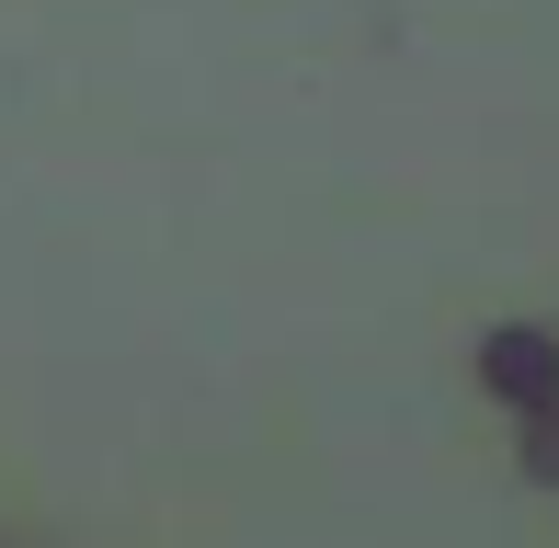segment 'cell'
Wrapping results in <instances>:
<instances>
[{
	"instance_id": "1",
	"label": "cell",
	"mask_w": 559,
	"mask_h": 548,
	"mask_svg": "<svg viewBox=\"0 0 559 548\" xmlns=\"http://www.w3.org/2000/svg\"><path fill=\"white\" fill-rule=\"evenodd\" d=\"M479 378H491L514 412H548V401H559V343L525 332V320H502V332L479 343Z\"/></svg>"
},
{
	"instance_id": "2",
	"label": "cell",
	"mask_w": 559,
	"mask_h": 548,
	"mask_svg": "<svg viewBox=\"0 0 559 548\" xmlns=\"http://www.w3.org/2000/svg\"><path fill=\"white\" fill-rule=\"evenodd\" d=\"M537 468H548V480H559V422H537Z\"/></svg>"
}]
</instances>
